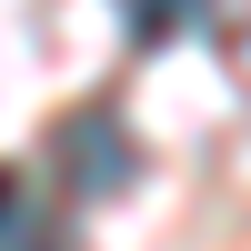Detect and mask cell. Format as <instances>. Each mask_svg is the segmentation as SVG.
I'll return each mask as SVG.
<instances>
[{"label":"cell","mask_w":251,"mask_h":251,"mask_svg":"<svg viewBox=\"0 0 251 251\" xmlns=\"http://www.w3.org/2000/svg\"><path fill=\"white\" fill-rule=\"evenodd\" d=\"M50 151H60V181H71L80 201H111L121 181H131V141H121V111H111V100H91V111H71Z\"/></svg>","instance_id":"6da1fadb"},{"label":"cell","mask_w":251,"mask_h":251,"mask_svg":"<svg viewBox=\"0 0 251 251\" xmlns=\"http://www.w3.org/2000/svg\"><path fill=\"white\" fill-rule=\"evenodd\" d=\"M121 10H131V40H171L201 0H121Z\"/></svg>","instance_id":"7a4b0ae2"},{"label":"cell","mask_w":251,"mask_h":251,"mask_svg":"<svg viewBox=\"0 0 251 251\" xmlns=\"http://www.w3.org/2000/svg\"><path fill=\"white\" fill-rule=\"evenodd\" d=\"M0 221H10V171H0Z\"/></svg>","instance_id":"3957f363"}]
</instances>
